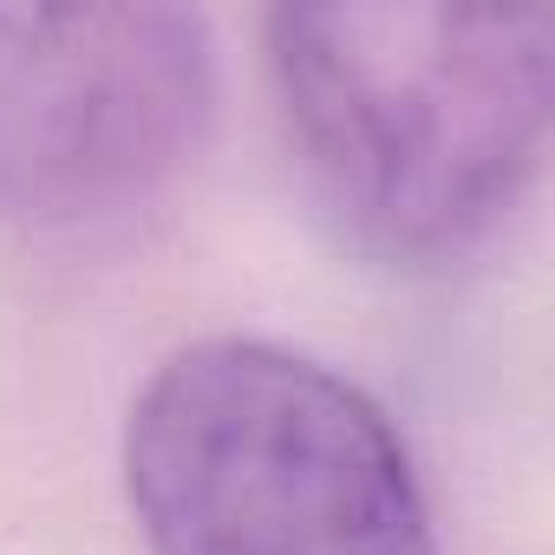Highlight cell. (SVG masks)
Listing matches in <instances>:
<instances>
[{"instance_id":"obj_1","label":"cell","mask_w":555,"mask_h":555,"mask_svg":"<svg viewBox=\"0 0 555 555\" xmlns=\"http://www.w3.org/2000/svg\"><path fill=\"white\" fill-rule=\"evenodd\" d=\"M268 73L327 222L386 268L490 242L548 144L555 14L327 0L268 14Z\"/></svg>"},{"instance_id":"obj_2","label":"cell","mask_w":555,"mask_h":555,"mask_svg":"<svg viewBox=\"0 0 555 555\" xmlns=\"http://www.w3.org/2000/svg\"><path fill=\"white\" fill-rule=\"evenodd\" d=\"M125 490L151 555H438L392 418L274 340L170 353L131 405Z\"/></svg>"},{"instance_id":"obj_3","label":"cell","mask_w":555,"mask_h":555,"mask_svg":"<svg viewBox=\"0 0 555 555\" xmlns=\"http://www.w3.org/2000/svg\"><path fill=\"white\" fill-rule=\"evenodd\" d=\"M216 118L196 8H0V222L73 235L157 203Z\"/></svg>"}]
</instances>
